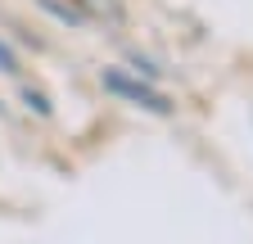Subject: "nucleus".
<instances>
[{"instance_id":"20e7f679","label":"nucleus","mask_w":253,"mask_h":244,"mask_svg":"<svg viewBox=\"0 0 253 244\" xmlns=\"http://www.w3.org/2000/svg\"><path fill=\"white\" fill-rule=\"evenodd\" d=\"M37 9H41V14H50L59 27H68V32H82V27H90L77 0H37Z\"/></svg>"},{"instance_id":"7ed1b4c3","label":"nucleus","mask_w":253,"mask_h":244,"mask_svg":"<svg viewBox=\"0 0 253 244\" xmlns=\"http://www.w3.org/2000/svg\"><path fill=\"white\" fill-rule=\"evenodd\" d=\"M18 104L37 122H54V100H50V90L37 86V81H18Z\"/></svg>"},{"instance_id":"39448f33","label":"nucleus","mask_w":253,"mask_h":244,"mask_svg":"<svg viewBox=\"0 0 253 244\" xmlns=\"http://www.w3.org/2000/svg\"><path fill=\"white\" fill-rule=\"evenodd\" d=\"M122 68H131V73H136V77H145V81H163V77H168V68L158 64L154 54L136 50V45H126V50H122Z\"/></svg>"},{"instance_id":"f03ea898","label":"nucleus","mask_w":253,"mask_h":244,"mask_svg":"<svg viewBox=\"0 0 253 244\" xmlns=\"http://www.w3.org/2000/svg\"><path fill=\"white\" fill-rule=\"evenodd\" d=\"M90 27H104V32H118L126 23V0H77Z\"/></svg>"},{"instance_id":"423d86ee","label":"nucleus","mask_w":253,"mask_h":244,"mask_svg":"<svg viewBox=\"0 0 253 244\" xmlns=\"http://www.w3.org/2000/svg\"><path fill=\"white\" fill-rule=\"evenodd\" d=\"M0 77H23V54L0 37Z\"/></svg>"},{"instance_id":"f257e3e1","label":"nucleus","mask_w":253,"mask_h":244,"mask_svg":"<svg viewBox=\"0 0 253 244\" xmlns=\"http://www.w3.org/2000/svg\"><path fill=\"white\" fill-rule=\"evenodd\" d=\"M95 81H100V90L109 100L136 109L145 118H176V100L163 90V81H145L131 68H122V64H104L100 73H95Z\"/></svg>"}]
</instances>
